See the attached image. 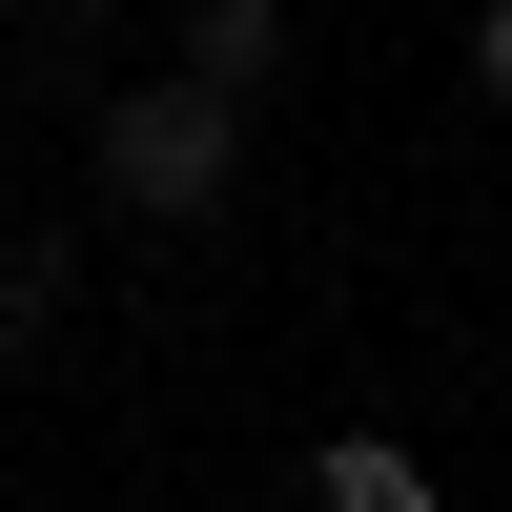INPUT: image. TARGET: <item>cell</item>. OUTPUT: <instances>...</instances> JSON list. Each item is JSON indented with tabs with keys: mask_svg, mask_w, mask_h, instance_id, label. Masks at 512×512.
Returning a JSON list of instances; mask_svg holds the SVG:
<instances>
[{
	"mask_svg": "<svg viewBox=\"0 0 512 512\" xmlns=\"http://www.w3.org/2000/svg\"><path fill=\"white\" fill-rule=\"evenodd\" d=\"M226 164H246V103H226L205 62H164V82H123V103H103V185L144 205V226L226 205Z\"/></svg>",
	"mask_w": 512,
	"mask_h": 512,
	"instance_id": "1",
	"label": "cell"
},
{
	"mask_svg": "<svg viewBox=\"0 0 512 512\" xmlns=\"http://www.w3.org/2000/svg\"><path fill=\"white\" fill-rule=\"evenodd\" d=\"M308 512H431V451H390V431H328V451H308Z\"/></svg>",
	"mask_w": 512,
	"mask_h": 512,
	"instance_id": "2",
	"label": "cell"
},
{
	"mask_svg": "<svg viewBox=\"0 0 512 512\" xmlns=\"http://www.w3.org/2000/svg\"><path fill=\"white\" fill-rule=\"evenodd\" d=\"M185 62H205V82H226V103H246V82L287 62V0H185Z\"/></svg>",
	"mask_w": 512,
	"mask_h": 512,
	"instance_id": "3",
	"label": "cell"
},
{
	"mask_svg": "<svg viewBox=\"0 0 512 512\" xmlns=\"http://www.w3.org/2000/svg\"><path fill=\"white\" fill-rule=\"evenodd\" d=\"M41 328H62V267H0V390L41 369Z\"/></svg>",
	"mask_w": 512,
	"mask_h": 512,
	"instance_id": "4",
	"label": "cell"
},
{
	"mask_svg": "<svg viewBox=\"0 0 512 512\" xmlns=\"http://www.w3.org/2000/svg\"><path fill=\"white\" fill-rule=\"evenodd\" d=\"M472 82H492V103H512V0H492V21H472Z\"/></svg>",
	"mask_w": 512,
	"mask_h": 512,
	"instance_id": "5",
	"label": "cell"
}]
</instances>
